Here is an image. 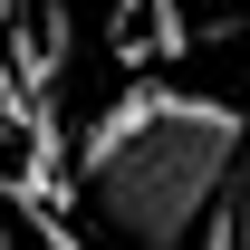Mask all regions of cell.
<instances>
[{
    "label": "cell",
    "instance_id": "obj_1",
    "mask_svg": "<svg viewBox=\"0 0 250 250\" xmlns=\"http://www.w3.org/2000/svg\"><path fill=\"white\" fill-rule=\"evenodd\" d=\"M241 173V106L183 87H125L77 145L67 183L87 192L96 231L116 250H183Z\"/></svg>",
    "mask_w": 250,
    "mask_h": 250
},
{
    "label": "cell",
    "instance_id": "obj_4",
    "mask_svg": "<svg viewBox=\"0 0 250 250\" xmlns=\"http://www.w3.org/2000/svg\"><path fill=\"white\" fill-rule=\"evenodd\" d=\"M231 212H241V250H250V164H241V192H231Z\"/></svg>",
    "mask_w": 250,
    "mask_h": 250
},
{
    "label": "cell",
    "instance_id": "obj_5",
    "mask_svg": "<svg viewBox=\"0 0 250 250\" xmlns=\"http://www.w3.org/2000/svg\"><path fill=\"white\" fill-rule=\"evenodd\" d=\"M10 20H20V0H0V29H10Z\"/></svg>",
    "mask_w": 250,
    "mask_h": 250
},
{
    "label": "cell",
    "instance_id": "obj_3",
    "mask_svg": "<svg viewBox=\"0 0 250 250\" xmlns=\"http://www.w3.org/2000/svg\"><path fill=\"white\" fill-rule=\"evenodd\" d=\"M183 250H241V212H231V192H221L212 212H202V231H192Z\"/></svg>",
    "mask_w": 250,
    "mask_h": 250
},
{
    "label": "cell",
    "instance_id": "obj_6",
    "mask_svg": "<svg viewBox=\"0 0 250 250\" xmlns=\"http://www.w3.org/2000/svg\"><path fill=\"white\" fill-rule=\"evenodd\" d=\"M183 10H221V0H183Z\"/></svg>",
    "mask_w": 250,
    "mask_h": 250
},
{
    "label": "cell",
    "instance_id": "obj_2",
    "mask_svg": "<svg viewBox=\"0 0 250 250\" xmlns=\"http://www.w3.org/2000/svg\"><path fill=\"white\" fill-rule=\"evenodd\" d=\"M10 212L29 221V241H39V250H96L87 231H77V221H67L58 202H39V192H10Z\"/></svg>",
    "mask_w": 250,
    "mask_h": 250
}]
</instances>
